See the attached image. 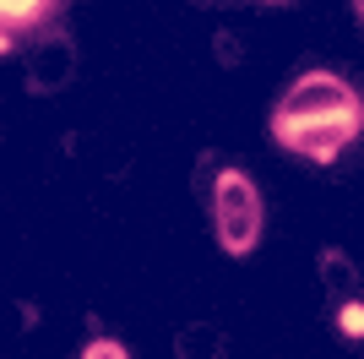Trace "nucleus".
<instances>
[{
    "label": "nucleus",
    "instance_id": "obj_1",
    "mask_svg": "<svg viewBox=\"0 0 364 359\" xmlns=\"http://www.w3.org/2000/svg\"><path fill=\"white\" fill-rule=\"evenodd\" d=\"M364 136V98L332 71H304L272 115V142L310 164H337V152Z\"/></svg>",
    "mask_w": 364,
    "mask_h": 359
},
{
    "label": "nucleus",
    "instance_id": "obj_2",
    "mask_svg": "<svg viewBox=\"0 0 364 359\" xmlns=\"http://www.w3.org/2000/svg\"><path fill=\"white\" fill-rule=\"evenodd\" d=\"M213 224H218V245L228 256H250L261 239V191L250 185V175L223 169L213 185Z\"/></svg>",
    "mask_w": 364,
    "mask_h": 359
},
{
    "label": "nucleus",
    "instance_id": "obj_3",
    "mask_svg": "<svg viewBox=\"0 0 364 359\" xmlns=\"http://www.w3.org/2000/svg\"><path fill=\"white\" fill-rule=\"evenodd\" d=\"M65 0H0V44L11 49L22 33H38L44 22L60 16Z\"/></svg>",
    "mask_w": 364,
    "mask_h": 359
},
{
    "label": "nucleus",
    "instance_id": "obj_4",
    "mask_svg": "<svg viewBox=\"0 0 364 359\" xmlns=\"http://www.w3.org/2000/svg\"><path fill=\"white\" fill-rule=\"evenodd\" d=\"M337 327H343V338L359 343L364 338V305H343V311H337Z\"/></svg>",
    "mask_w": 364,
    "mask_h": 359
},
{
    "label": "nucleus",
    "instance_id": "obj_5",
    "mask_svg": "<svg viewBox=\"0 0 364 359\" xmlns=\"http://www.w3.org/2000/svg\"><path fill=\"white\" fill-rule=\"evenodd\" d=\"M82 359H131V354H125L114 338H92V343L82 348Z\"/></svg>",
    "mask_w": 364,
    "mask_h": 359
},
{
    "label": "nucleus",
    "instance_id": "obj_6",
    "mask_svg": "<svg viewBox=\"0 0 364 359\" xmlns=\"http://www.w3.org/2000/svg\"><path fill=\"white\" fill-rule=\"evenodd\" d=\"M353 6H359V22H364V0H353Z\"/></svg>",
    "mask_w": 364,
    "mask_h": 359
},
{
    "label": "nucleus",
    "instance_id": "obj_7",
    "mask_svg": "<svg viewBox=\"0 0 364 359\" xmlns=\"http://www.w3.org/2000/svg\"><path fill=\"white\" fill-rule=\"evenodd\" d=\"M267 6H277V0H267Z\"/></svg>",
    "mask_w": 364,
    "mask_h": 359
}]
</instances>
